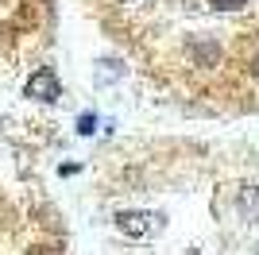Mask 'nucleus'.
<instances>
[{
	"mask_svg": "<svg viewBox=\"0 0 259 255\" xmlns=\"http://www.w3.org/2000/svg\"><path fill=\"white\" fill-rule=\"evenodd\" d=\"M93 128H97V120H93V116H81V132H85V136L93 132Z\"/></svg>",
	"mask_w": 259,
	"mask_h": 255,
	"instance_id": "obj_4",
	"label": "nucleus"
},
{
	"mask_svg": "<svg viewBox=\"0 0 259 255\" xmlns=\"http://www.w3.org/2000/svg\"><path fill=\"white\" fill-rule=\"evenodd\" d=\"M151 212H120L116 217V228L120 232H128V236H147L151 232Z\"/></svg>",
	"mask_w": 259,
	"mask_h": 255,
	"instance_id": "obj_2",
	"label": "nucleus"
},
{
	"mask_svg": "<svg viewBox=\"0 0 259 255\" xmlns=\"http://www.w3.org/2000/svg\"><path fill=\"white\" fill-rule=\"evenodd\" d=\"M217 8H225V12H232V8H244V4H248V0H213Z\"/></svg>",
	"mask_w": 259,
	"mask_h": 255,
	"instance_id": "obj_3",
	"label": "nucleus"
},
{
	"mask_svg": "<svg viewBox=\"0 0 259 255\" xmlns=\"http://www.w3.org/2000/svg\"><path fill=\"white\" fill-rule=\"evenodd\" d=\"M251 74L259 77V54H255V58H251Z\"/></svg>",
	"mask_w": 259,
	"mask_h": 255,
	"instance_id": "obj_5",
	"label": "nucleus"
},
{
	"mask_svg": "<svg viewBox=\"0 0 259 255\" xmlns=\"http://www.w3.org/2000/svg\"><path fill=\"white\" fill-rule=\"evenodd\" d=\"M23 93L31 97V101H58V93H62V85H58V74H54L51 66L35 70V74L27 77V85H23Z\"/></svg>",
	"mask_w": 259,
	"mask_h": 255,
	"instance_id": "obj_1",
	"label": "nucleus"
}]
</instances>
